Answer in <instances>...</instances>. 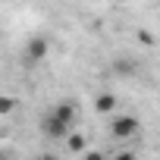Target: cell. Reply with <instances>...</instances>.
<instances>
[{
  "label": "cell",
  "instance_id": "obj_9",
  "mask_svg": "<svg viewBox=\"0 0 160 160\" xmlns=\"http://www.w3.org/2000/svg\"><path fill=\"white\" fill-rule=\"evenodd\" d=\"M113 160H138V157H135V151H116Z\"/></svg>",
  "mask_w": 160,
  "mask_h": 160
},
{
  "label": "cell",
  "instance_id": "obj_13",
  "mask_svg": "<svg viewBox=\"0 0 160 160\" xmlns=\"http://www.w3.org/2000/svg\"><path fill=\"white\" fill-rule=\"evenodd\" d=\"M0 160H10V157H0Z\"/></svg>",
  "mask_w": 160,
  "mask_h": 160
},
{
  "label": "cell",
  "instance_id": "obj_12",
  "mask_svg": "<svg viewBox=\"0 0 160 160\" xmlns=\"http://www.w3.org/2000/svg\"><path fill=\"white\" fill-rule=\"evenodd\" d=\"M38 160H60V157H57V154H41Z\"/></svg>",
  "mask_w": 160,
  "mask_h": 160
},
{
  "label": "cell",
  "instance_id": "obj_5",
  "mask_svg": "<svg viewBox=\"0 0 160 160\" xmlns=\"http://www.w3.org/2000/svg\"><path fill=\"white\" fill-rule=\"evenodd\" d=\"M116 104H119V101H116L113 91H101V94L94 98V110H98V113H113V116H116Z\"/></svg>",
  "mask_w": 160,
  "mask_h": 160
},
{
  "label": "cell",
  "instance_id": "obj_7",
  "mask_svg": "<svg viewBox=\"0 0 160 160\" xmlns=\"http://www.w3.org/2000/svg\"><path fill=\"white\" fill-rule=\"evenodd\" d=\"M16 110V98H10V94H0V116H10Z\"/></svg>",
  "mask_w": 160,
  "mask_h": 160
},
{
  "label": "cell",
  "instance_id": "obj_3",
  "mask_svg": "<svg viewBox=\"0 0 160 160\" xmlns=\"http://www.w3.org/2000/svg\"><path fill=\"white\" fill-rule=\"evenodd\" d=\"M50 113H53L60 122H66L69 129L75 126V104H72V101H60V104H53V107H50Z\"/></svg>",
  "mask_w": 160,
  "mask_h": 160
},
{
  "label": "cell",
  "instance_id": "obj_10",
  "mask_svg": "<svg viewBox=\"0 0 160 160\" xmlns=\"http://www.w3.org/2000/svg\"><path fill=\"white\" fill-rule=\"evenodd\" d=\"M82 160H107V157H104L101 151H85V154H82Z\"/></svg>",
  "mask_w": 160,
  "mask_h": 160
},
{
  "label": "cell",
  "instance_id": "obj_4",
  "mask_svg": "<svg viewBox=\"0 0 160 160\" xmlns=\"http://www.w3.org/2000/svg\"><path fill=\"white\" fill-rule=\"evenodd\" d=\"M47 38H41V35H35V38H28V44H25V53H28V60H44L47 57Z\"/></svg>",
  "mask_w": 160,
  "mask_h": 160
},
{
  "label": "cell",
  "instance_id": "obj_2",
  "mask_svg": "<svg viewBox=\"0 0 160 160\" xmlns=\"http://www.w3.org/2000/svg\"><path fill=\"white\" fill-rule=\"evenodd\" d=\"M41 132H44L47 138H53V141H66V138L72 135V129H69L66 122H60V119H57L50 110L41 116Z\"/></svg>",
  "mask_w": 160,
  "mask_h": 160
},
{
  "label": "cell",
  "instance_id": "obj_8",
  "mask_svg": "<svg viewBox=\"0 0 160 160\" xmlns=\"http://www.w3.org/2000/svg\"><path fill=\"white\" fill-rule=\"evenodd\" d=\"M113 69H116L119 75H132V72H135V63H132V60H116Z\"/></svg>",
  "mask_w": 160,
  "mask_h": 160
},
{
  "label": "cell",
  "instance_id": "obj_11",
  "mask_svg": "<svg viewBox=\"0 0 160 160\" xmlns=\"http://www.w3.org/2000/svg\"><path fill=\"white\" fill-rule=\"evenodd\" d=\"M135 38H138V41H141V44H154V35H151V32H138V35H135Z\"/></svg>",
  "mask_w": 160,
  "mask_h": 160
},
{
  "label": "cell",
  "instance_id": "obj_6",
  "mask_svg": "<svg viewBox=\"0 0 160 160\" xmlns=\"http://www.w3.org/2000/svg\"><path fill=\"white\" fill-rule=\"evenodd\" d=\"M66 151H69V154H85V151H88L85 135H82V132H72V135L66 138Z\"/></svg>",
  "mask_w": 160,
  "mask_h": 160
},
{
  "label": "cell",
  "instance_id": "obj_1",
  "mask_svg": "<svg viewBox=\"0 0 160 160\" xmlns=\"http://www.w3.org/2000/svg\"><path fill=\"white\" fill-rule=\"evenodd\" d=\"M138 129H141V122L132 113H116L110 119V135L113 138H132V135H138Z\"/></svg>",
  "mask_w": 160,
  "mask_h": 160
}]
</instances>
